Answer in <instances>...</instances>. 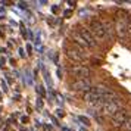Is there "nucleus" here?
I'll list each match as a JSON object with an SVG mask.
<instances>
[{
    "instance_id": "nucleus-4",
    "label": "nucleus",
    "mask_w": 131,
    "mask_h": 131,
    "mask_svg": "<svg viewBox=\"0 0 131 131\" xmlns=\"http://www.w3.org/2000/svg\"><path fill=\"white\" fill-rule=\"evenodd\" d=\"M130 118H131L130 112H128L127 109L122 107L121 111H118V112L111 118V127L115 128V130H122V128H124V125L127 124V121H128Z\"/></svg>"
},
{
    "instance_id": "nucleus-11",
    "label": "nucleus",
    "mask_w": 131,
    "mask_h": 131,
    "mask_svg": "<svg viewBox=\"0 0 131 131\" xmlns=\"http://www.w3.org/2000/svg\"><path fill=\"white\" fill-rule=\"evenodd\" d=\"M127 38L131 43V21H130V24H128V28H127Z\"/></svg>"
},
{
    "instance_id": "nucleus-2",
    "label": "nucleus",
    "mask_w": 131,
    "mask_h": 131,
    "mask_svg": "<svg viewBox=\"0 0 131 131\" xmlns=\"http://www.w3.org/2000/svg\"><path fill=\"white\" fill-rule=\"evenodd\" d=\"M122 109V100L119 99V97H113V99H111V100H107L103 106H102V115L105 116V118H112L115 113L118 112V111H121Z\"/></svg>"
},
{
    "instance_id": "nucleus-8",
    "label": "nucleus",
    "mask_w": 131,
    "mask_h": 131,
    "mask_svg": "<svg viewBox=\"0 0 131 131\" xmlns=\"http://www.w3.org/2000/svg\"><path fill=\"white\" fill-rule=\"evenodd\" d=\"M93 85H91V81L89 80H75L74 83L71 84V90L72 91H77V93H85V91H89Z\"/></svg>"
},
{
    "instance_id": "nucleus-9",
    "label": "nucleus",
    "mask_w": 131,
    "mask_h": 131,
    "mask_svg": "<svg viewBox=\"0 0 131 131\" xmlns=\"http://www.w3.org/2000/svg\"><path fill=\"white\" fill-rule=\"evenodd\" d=\"M71 41H72V44L74 46H77L78 49H81V50H89V44L85 43V40H84L83 37L80 36V32H78L77 30L74 31L71 34Z\"/></svg>"
},
{
    "instance_id": "nucleus-5",
    "label": "nucleus",
    "mask_w": 131,
    "mask_h": 131,
    "mask_svg": "<svg viewBox=\"0 0 131 131\" xmlns=\"http://www.w3.org/2000/svg\"><path fill=\"white\" fill-rule=\"evenodd\" d=\"M65 54L71 62H77V63H80V62H83V60L85 59L84 50L78 49L77 46H74V44H72V46H68V47L65 49Z\"/></svg>"
},
{
    "instance_id": "nucleus-3",
    "label": "nucleus",
    "mask_w": 131,
    "mask_h": 131,
    "mask_svg": "<svg viewBox=\"0 0 131 131\" xmlns=\"http://www.w3.org/2000/svg\"><path fill=\"white\" fill-rule=\"evenodd\" d=\"M89 30L91 31L93 37H94L96 40H99V41H105L107 38V32H106V30H105V25H103V22L99 21V19H91V21H90Z\"/></svg>"
},
{
    "instance_id": "nucleus-6",
    "label": "nucleus",
    "mask_w": 131,
    "mask_h": 131,
    "mask_svg": "<svg viewBox=\"0 0 131 131\" xmlns=\"http://www.w3.org/2000/svg\"><path fill=\"white\" fill-rule=\"evenodd\" d=\"M69 72H71L74 77H77V80H89V78H90V74H91L90 68H89V66H85V65L71 66Z\"/></svg>"
},
{
    "instance_id": "nucleus-7",
    "label": "nucleus",
    "mask_w": 131,
    "mask_h": 131,
    "mask_svg": "<svg viewBox=\"0 0 131 131\" xmlns=\"http://www.w3.org/2000/svg\"><path fill=\"white\" fill-rule=\"evenodd\" d=\"M77 31L80 32V36H81L84 40H85V43L89 44L90 49H94L96 46H97V41H96V38L93 37L91 31L89 30V27H84V25H81V27H78Z\"/></svg>"
},
{
    "instance_id": "nucleus-1",
    "label": "nucleus",
    "mask_w": 131,
    "mask_h": 131,
    "mask_svg": "<svg viewBox=\"0 0 131 131\" xmlns=\"http://www.w3.org/2000/svg\"><path fill=\"white\" fill-rule=\"evenodd\" d=\"M130 15L127 10H119L116 13V18H115V32L118 38L124 40L127 38V28H128V24H130Z\"/></svg>"
},
{
    "instance_id": "nucleus-10",
    "label": "nucleus",
    "mask_w": 131,
    "mask_h": 131,
    "mask_svg": "<svg viewBox=\"0 0 131 131\" xmlns=\"http://www.w3.org/2000/svg\"><path fill=\"white\" fill-rule=\"evenodd\" d=\"M122 130H125V131H131V118L127 121V124L124 125V128Z\"/></svg>"
},
{
    "instance_id": "nucleus-12",
    "label": "nucleus",
    "mask_w": 131,
    "mask_h": 131,
    "mask_svg": "<svg viewBox=\"0 0 131 131\" xmlns=\"http://www.w3.org/2000/svg\"><path fill=\"white\" fill-rule=\"evenodd\" d=\"M62 131H69V130H68V128H63V130H62Z\"/></svg>"
}]
</instances>
